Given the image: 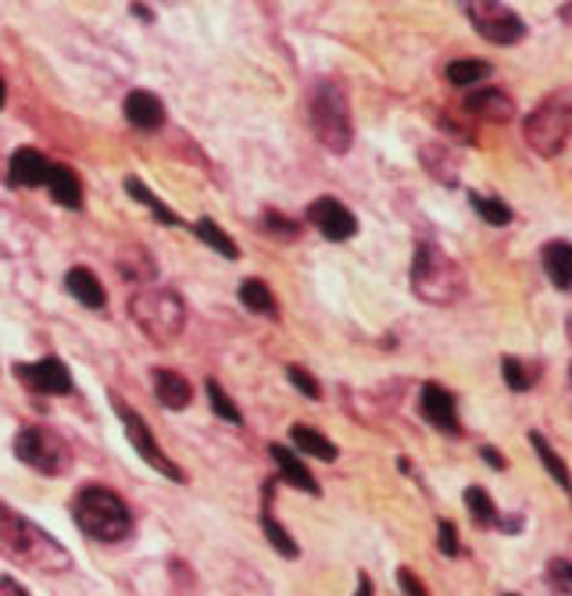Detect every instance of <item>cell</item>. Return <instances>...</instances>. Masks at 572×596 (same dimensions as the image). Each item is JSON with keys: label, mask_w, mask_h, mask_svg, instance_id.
Here are the masks:
<instances>
[{"label": "cell", "mask_w": 572, "mask_h": 596, "mask_svg": "<svg viewBox=\"0 0 572 596\" xmlns=\"http://www.w3.org/2000/svg\"><path fill=\"white\" fill-rule=\"evenodd\" d=\"M122 111H125V119H130V125L143 129V133H154V129L165 125V104L157 101L151 90H133L125 96Z\"/></svg>", "instance_id": "5bb4252c"}, {"label": "cell", "mask_w": 572, "mask_h": 596, "mask_svg": "<svg viewBox=\"0 0 572 596\" xmlns=\"http://www.w3.org/2000/svg\"><path fill=\"white\" fill-rule=\"evenodd\" d=\"M125 189H130V193H133V197H136L140 204H147L151 212H154V218L162 222V225H180V215L172 212V207H165L162 201H157L154 193H151L147 186H143L140 179H125Z\"/></svg>", "instance_id": "f1b7e54d"}, {"label": "cell", "mask_w": 572, "mask_h": 596, "mask_svg": "<svg viewBox=\"0 0 572 596\" xmlns=\"http://www.w3.org/2000/svg\"><path fill=\"white\" fill-rule=\"evenodd\" d=\"M14 454H19V461L29 464V469H37L40 475H65L72 469L69 443L43 425H25L19 436H14Z\"/></svg>", "instance_id": "52a82bcc"}, {"label": "cell", "mask_w": 572, "mask_h": 596, "mask_svg": "<svg viewBox=\"0 0 572 596\" xmlns=\"http://www.w3.org/2000/svg\"><path fill=\"white\" fill-rule=\"evenodd\" d=\"M4 101H8V86H4V79H0V107H4Z\"/></svg>", "instance_id": "ab89813d"}, {"label": "cell", "mask_w": 572, "mask_h": 596, "mask_svg": "<svg viewBox=\"0 0 572 596\" xmlns=\"http://www.w3.org/2000/svg\"><path fill=\"white\" fill-rule=\"evenodd\" d=\"M311 129H315V140H319L329 154L351 151L355 122H351V107H347V93L337 83H319V90L311 93Z\"/></svg>", "instance_id": "8992f818"}, {"label": "cell", "mask_w": 572, "mask_h": 596, "mask_svg": "<svg viewBox=\"0 0 572 596\" xmlns=\"http://www.w3.org/2000/svg\"><path fill=\"white\" fill-rule=\"evenodd\" d=\"M501 376L508 382V390H515V393H527L537 386L540 379V368L533 361H522V358H504L501 361Z\"/></svg>", "instance_id": "cb8c5ba5"}, {"label": "cell", "mask_w": 572, "mask_h": 596, "mask_svg": "<svg viewBox=\"0 0 572 596\" xmlns=\"http://www.w3.org/2000/svg\"><path fill=\"white\" fill-rule=\"evenodd\" d=\"M268 454H273V461L279 464V475L290 482V486H297L300 493H311V496H319V482L311 479V472L305 469V461H300L297 454H290L286 446L273 443L268 446Z\"/></svg>", "instance_id": "ac0fdd59"}, {"label": "cell", "mask_w": 572, "mask_h": 596, "mask_svg": "<svg viewBox=\"0 0 572 596\" xmlns=\"http://www.w3.org/2000/svg\"><path fill=\"white\" fill-rule=\"evenodd\" d=\"M466 14H469L472 29L480 32L487 43L512 47V43H519L522 37H527V22H522L508 4H498V0H483V4H466Z\"/></svg>", "instance_id": "9c48e42d"}, {"label": "cell", "mask_w": 572, "mask_h": 596, "mask_svg": "<svg viewBox=\"0 0 572 596\" xmlns=\"http://www.w3.org/2000/svg\"><path fill=\"white\" fill-rule=\"evenodd\" d=\"M194 233H197L212 250H218L222 257H229V261H236V257H241V247H236V239H229V233H222L212 218H201V222L194 225Z\"/></svg>", "instance_id": "d4e9b609"}, {"label": "cell", "mask_w": 572, "mask_h": 596, "mask_svg": "<svg viewBox=\"0 0 572 596\" xmlns=\"http://www.w3.org/2000/svg\"><path fill=\"white\" fill-rule=\"evenodd\" d=\"M286 379H290V386H297V390L305 393L308 400H319V397H323V386L315 382V376H308L300 364H290V368H286Z\"/></svg>", "instance_id": "d6a6232c"}, {"label": "cell", "mask_w": 572, "mask_h": 596, "mask_svg": "<svg viewBox=\"0 0 572 596\" xmlns=\"http://www.w3.org/2000/svg\"><path fill=\"white\" fill-rule=\"evenodd\" d=\"M47 189H51L54 204L69 207V212H75V207H83V183H79V175L65 165H51L47 168Z\"/></svg>", "instance_id": "e0dca14e"}, {"label": "cell", "mask_w": 572, "mask_h": 596, "mask_svg": "<svg viewBox=\"0 0 572 596\" xmlns=\"http://www.w3.org/2000/svg\"><path fill=\"white\" fill-rule=\"evenodd\" d=\"M397 586L405 589V596H429V589L419 583V575L411 568H397Z\"/></svg>", "instance_id": "e575fe53"}, {"label": "cell", "mask_w": 572, "mask_h": 596, "mask_svg": "<svg viewBox=\"0 0 572 596\" xmlns=\"http://www.w3.org/2000/svg\"><path fill=\"white\" fill-rule=\"evenodd\" d=\"M111 404H115V411H119V418H122V429H125V436H130V443H133L136 454L147 461L157 475H165V479H172V482H186V472L165 454L162 446H157L151 425L143 422V414H136L130 404H122V400H115V397H111Z\"/></svg>", "instance_id": "ba28073f"}, {"label": "cell", "mask_w": 572, "mask_h": 596, "mask_svg": "<svg viewBox=\"0 0 572 596\" xmlns=\"http://www.w3.org/2000/svg\"><path fill=\"white\" fill-rule=\"evenodd\" d=\"M548 583L554 589V596H569L572 593V565L565 557H554L548 568Z\"/></svg>", "instance_id": "1f68e13d"}, {"label": "cell", "mask_w": 572, "mask_h": 596, "mask_svg": "<svg viewBox=\"0 0 572 596\" xmlns=\"http://www.w3.org/2000/svg\"><path fill=\"white\" fill-rule=\"evenodd\" d=\"M355 596H372V578L365 575V572L358 575V593Z\"/></svg>", "instance_id": "f35d334b"}, {"label": "cell", "mask_w": 572, "mask_h": 596, "mask_svg": "<svg viewBox=\"0 0 572 596\" xmlns=\"http://www.w3.org/2000/svg\"><path fill=\"white\" fill-rule=\"evenodd\" d=\"M47 168H51V161H47L40 151L33 147H19L8 161V186L14 189H33V186H43L47 183Z\"/></svg>", "instance_id": "4fadbf2b"}, {"label": "cell", "mask_w": 572, "mask_h": 596, "mask_svg": "<svg viewBox=\"0 0 572 596\" xmlns=\"http://www.w3.org/2000/svg\"><path fill=\"white\" fill-rule=\"evenodd\" d=\"M411 294L426 304H454L466 294V271L437 244H419L411 257Z\"/></svg>", "instance_id": "3957f363"}, {"label": "cell", "mask_w": 572, "mask_h": 596, "mask_svg": "<svg viewBox=\"0 0 572 596\" xmlns=\"http://www.w3.org/2000/svg\"><path fill=\"white\" fill-rule=\"evenodd\" d=\"M466 507H469V514H472L476 525H498V507H494V501H490L487 490L469 486V490H466Z\"/></svg>", "instance_id": "4316f807"}, {"label": "cell", "mask_w": 572, "mask_h": 596, "mask_svg": "<svg viewBox=\"0 0 572 596\" xmlns=\"http://www.w3.org/2000/svg\"><path fill=\"white\" fill-rule=\"evenodd\" d=\"M0 596H29L19 583H14L11 575H0Z\"/></svg>", "instance_id": "8d00e7d4"}, {"label": "cell", "mask_w": 572, "mask_h": 596, "mask_svg": "<svg viewBox=\"0 0 572 596\" xmlns=\"http://www.w3.org/2000/svg\"><path fill=\"white\" fill-rule=\"evenodd\" d=\"M0 546L4 554H11L22 565L37 568V572H69L72 568V554L61 546L47 528L37 522L22 518L19 511L0 504Z\"/></svg>", "instance_id": "6da1fadb"}, {"label": "cell", "mask_w": 572, "mask_h": 596, "mask_svg": "<svg viewBox=\"0 0 572 596\" xmlns=\"http://www.w3.org/2000/svg\"><path fill=\"white\" fill-rule=\"evenodd\" d=\"M241 304L247 311H254V315H265V318H279V308H276V297H273V289H268L262 279H247L244 286H241Z\"/></svg>", "instance_id": "7402d4cb"}, {"label": "cell", "mask_w": 572, "mask_h": 596, "mask_svg": "<svg viewBox=\"0 0 572 596\" xmlns=\"http://www.w3.org/2000/svg\"><path fill=\"white\" fill-rule=\"evenodd\" d=\"M494 64L490 61H476V58H458L448 64V83L451 86H476V83H487Z\"/></svg>", "instance_id": "603a6c76"}, {"label": "cell", "mask_w": 572, "mask_h": 596, "mask_svg": "<svg viewBox=\"0 0 572 596\" xmlns=\"http://www.w3.org/2000/svg\"><path fill=\"white\" fill-rule=\"evenodd\" d=\"M265 233H273L276 239H297V222L294 218H283V215H276V212H265Z\"/></svg>", "instance_id": "836d02e7"}, {"label": "cell", "mask_w": 572, "mask_h": 596, "mask_svg": "<svg viewBox=\"0 0 572 596\" xmlns=\"http://www.w3.org/2000/svg\"><path fill=\"white\" fill-rule=\"evenodd\" d=\"M466 111H469V115H476V119H487V122H508L515 115V101L508 93L487 86V90L469 93Z\"/></svg>", "instance_id": "9a60e30c"}, {"label": "cell", "mask_w": 572, "mask_h": 596, "mask_svg": "<svg viewBox=\"0 0 572 596\" xmlns=\"http://www.w3.org/2000/svg\"><path fill=\"white\" fill-rule=\"evenodd\" d=\"M290 440H294V446L300 450V454L319 458V461H326V464L337 461V446H333V440H326L323 432H315L311 425H294Z\"/></svg>", "instance_id": "44dd1931"}, {"label": "cell", "mask_w": 572, "mask_h": 596, "mask_svg": "<svg viewBox=\"0 0 572 596\" xmlns=\"http://www.w3.org/2000/svg\"><path fill=\"white\" fill-rule=\"evenodd\" d=\"M72 518L83 528L90 540L98 543H119L133 533V511L119 493L104 486H86L75 493L72 501Z\"/></svg>", "instance_id": "7a4b0ae2"}, {"label": "cell", "mask_w": 572, "mask_h": 596, "mask_svg": "<svg viewBox=\"0 0 572 596\" xmlns=\"http://www.w3.org/2000/svg\"><path fill=\"white\" fill-rule=\"evenodd\" d=\"M472 207L487 225H508V222H512V207H508L504 201H498V197H480V193H476Z\"/></svg>", "instance_id": "4dcf8cb0"}, {"label": "cell", "mask_w": 572, "mask_h": 596, "mask_svg": "<svg viewBox=\"0 0 572 596\" xmlns=\"http://www.w3.org/2000/svg\"><path fill=\"white\" fill-rule=\"evenodd\" d=\"M572 133V93L554 90L540 101L522 125V136H527L530 151L540 157H559L569 143Z\"/></svg>", "instance_id": "5b68a950"}, {"label": "cell", "mask_w": 572, "mask_h": 596, "mask_svg": "<svg viewBox=\"0 0 572 596\" xmlns=\"http://www.w3.org/2000/svg\"><path fill=\"white\" fill-rule=\"evenodd\" d=\"M422 414L429 425H437L440 432H448V436H458L462 425H458V408H454V397L443 390L437 382H426L422 386Z\"/></svg>", "instance_id": "7c38bea8"}, {"label": "cell", "mask_w": 572, "mask_h": 596, "mask_svg": "<svg viewBox=\"0 0 572 596\" xmlns=\"http://www.w3.org/2000/svg\"><path fill=\"white\" fill-rule=\"evenodd\" d=\"M530 443H533V450H537V458H540V464H544V469L551 472V479L559 482L562 490H569V469H565V461L554 454V446L540 436V432H530Z\"/></svg>", "instance_id": "484cf974"}, {"label": "cell", "mask_w": 572, "mask_h": 596, "mask_svg": "<svg viewBox=\"0 0 572 596\" xmlns=\"http://www.w3.org/2000/svg\"><path fill=\"white\" fill-rule=\"evenodd\" d=\"M154 397L162 408L183 411V408H190V400H194V386H190L180 372H172V368H157L154 372Z\"/></svg>", "instance_id": "2e32d148"}, {"label": "cell", "mask_w": 572, "mask_h": 596, "mask_svg": "<svg viewBox=\"0 0 572 596\" xmlns=\"http://www.w3.org/2000/svg\"><path fill=\"white\" fill-rule=\"evenodd\" d=\"M540 261H544V271L554 282V289L572 286V244H565V239H551V244L540 250Z\"/></svg>", "instance_id": "d6986e66"}, {"label": "cell", "mask_w": 572, "mask_h": 596, "mask_svg": "<svg viewBox=\"0 0 572 596\" xmlns=\"http://www.w3.org/2000/svg\"><path fill=\"white\" fill-rule=\"evenodd\" d=\"M308 222L319 229L326 239H333V244H340V239H351L358 233V218L355 212H347V207L340 201L333 197H319L311 207H308Z\"/></svg>", "instance_id": "30bf717a"}, {"label": "cell", "mask_w": 572, "mask_h": 596, "mask_svg": "<svg viewBox=\"0 0 572 596\" xmlns=\"http://www.w3.org/2000/svg\"><path fill=\"white\" fill-rule=\"evenodd\" d=\"M440 554L443 557H458V528L451 522H440Z\"/></svg>", "instance_id": "d590c367"}, {"label": "cell", "mask_w": 572, "mask_h": 596, "mask_svg": "<svg viewBox=\"0 0 572 596\" xmlns=\"http://www.w3.org/2000/svg\"><path fill=\"white\" fill-rule=\"evenodd\" d=\"M480 458H483V461H490V464H494L498 472H504V469H508V464H504V458L498 454L494 446H483V450H480Z\"/></svg>", "instance_id": "74e56055"}, {"label": "cell", "mask_w": 572, "mask_h": 596, "mask_svg": "<svg viewBox=\"0 0 572 596\" xmlns=\"http://www.w3.org/2000/svg\"><path fill=\"white\" fill-rule=\"evenodd\" d=\"M130 315L136 321V329L154 343H172L180 340V332L186 326V304L180 294L162 286H147L133 294L130 300Z\"/></svg>", "instance_id": "277c9868"}, {"label": "cell", "mask_w": 572, "mask_h": 596, "mask_svg": "<svg viewBox=\"0 0 572 596\" xmlns=\"http://www.w3.org/2000/svg\"><path fill=\"white\" fill-rule=\"evenodd\" d=\"M65 286H69V294L79 300V304H86V308H104L108 304V294H104V286L101 279L93 276L90 268H72L69 276H65Z\"/></svg>", "instance_id": "ffe728a7"}, {"label": "cell", "mask_w": 572, "mask_h": 596, "mask_svg": "<svg viewBox=\"0 0 572 596\" xmlns=\"http://www.w3.org/2000/svg\"><path fill=\"white\" fill-rule=\"evenodd\" d=\"M204 390H208V400H212V411L218 414V418H226L229 425H244V414H241V408L233 404V400L226 397V390L215 382V379H208L204 382Z\"/></svg>", "instance_id": "f546056e"}, {"label": "cell", "mask_w": 572, "mask_h": 596, "mask_svg": "<svg viewBox=\"0 0 572 596\" xmlns=\"http://www.w3.org/2000/svg\"><path fill=\"white\" fill-rule=\"evenodd\" d=\"M19 379L29 386L33 393H43V397H61L72 390V376L65 361L58 358H43V361H33V364H19Z\"/></svg>", "instance_id": "8fae6325"}, {"label": "cell", "mask_w": 572, "mask_h": 596, "mask_svg": "<svg viewBox=\"0 0 572 596\" xmlns=\"http://www.w3.org/2000/svg\"><path fill=\"white\" fill-rule=\"evenodd\" d=\"M262 528H265V536H268V543H273V551L276 554H283V557H297L300 551H297V543H294V536L286 533V528L273 518V511H262Z\"/></svg>", "instance_id": "83f0119b"}]
</instances>
